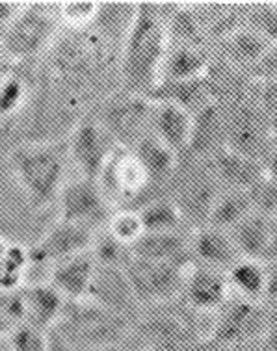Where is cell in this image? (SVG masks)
I'll use <instances>...</instances> for the list:
<instances>
[{"label":"cell","mask_w":277,"mask_h":351,"mask_svg":"<svg viewBox=\"0 0 277 351\" xmlns=\"http://www.w3.org/2000/svg\"><path fill=\"white\" fill-rule=\"evenodd\" d=\"M119 147L97 115L82 117L73 127L67 140V156L77 167L78 177L97 180L103 173L106 162Z\"/></svg>","instance_id":"8fae6325"},{"label":"cell","mask_w":277,"mask_h":351,"mask_svg":"<svg viewBox=\"0 0 277 351\" xmlns=\"http://www.w3.org/2000/svg\"><path fill=\"white\" fill-rule=\"evenodd\" d=\"M26 101V86L19 77L6 75L0 80V123H6L19 114Z\"/></svg>","instance_id":"8d00e7d4"},{"label":"cell","mask_w":277,"mask_h":351,"mask_svg":"<svg viewBox=\"0 0 277 351\" xmlns=\"http://www.w3.org/2000/svg\"><path fill=\"white\" fill-rule=\"evenodd\" d=\"M173 4L140 2L125 38L121 39L117 75L125 93L149 97L160 82L168 51V17ZM175 8V6H173Z\"/></svg>","instance_id":"6da1fadb"},{"label":"cell","mask_w":277,"mask_h":351,"mask_svg":"<svg viewBox=\"0 0 277 351\" xmlns=\"http://www.w3.org/2000/svg\"><path fill=\"white\" fill-rule=\"evenodd\" d=\"M140 319L134 327L142 340L143 351H197L205 346V339L192 316L175 311H158Z\"/></svg>","instance_id":"9c48e42d"},{"label":"cell","mask_w":277,"mask_h":351,"mask_svg":"<svg viewBox=\"0 0 277 351\" xmlns=\"http://www.w3.org/2000/svg\"><path fill=\"white\" fill-rule=\"evenodd\" d=\"M86 351H125L119 344H110V346H99V348H91Z\"/></svg>","instance_id":"f907efd6"},{"label":"cell","mask_w":277,"mask_h":351,"mask_svg":"<svg viewBox=\"0 0 277 351\" xmlns=\"http://www.w3.org/2000/svg\"><path fill=\"white\" fill-rule=\"evenodd\" d=\"M104 229L108 230L117 242H121L127 247H132L145 232L142 225V217H140L134 206H125V208L112 210Z\"/></svg>","instance_id":"836d02e7"},{"label":"cell","mask_w":277,"mask_h":351,"mask_svg":"<svg viewBox=\"0 0 277 351\" xmlns=\"http://www.w3.org/2000/svg\"><path fill=\"white\" fill-rule=\"evenodd\" d=\"M21 324L49 332L58 326L67 301L49 282H30L19 290Z\"/></svg>","instance_id":"e0dca14e"},{"label":"cell","mask_w":277,"mask_h":351,"mask_svg":"<svg viewBox=\"0 0 277 351\" xmlns=\"http://www.w3.org/2000/svg\"><path fill=\"white\" fill-rule=\"evenodd\" d=\"M190 266L175 262L130 258L125 264V274L140 306H164L181 300L182 287Z\"/></svg>","instance_id":"52a82bcc"},{"label":"cell","mask_w":277,"mask_h":351,"mask_svg":"<svg viewBox=\"0 0 277 351\" xmlns=\"http://www.w3.org/2000/svg\"><path fill=\"white\" fill-rule=\"evenodd\" d=\"M73 305L75 308L65 305L64 316L54 329L75 348L84 346L86 350H91L99 346L119 344L123 335L130 329L129 318L104 311L88 300L73 301Z\"/></svg>","instance_id":"3957f363"},{"label":"cell","mask_w":277,"mask_h":351,"mask_svg":"<svg viewBox=\"0 0 277 351\" xmlns=\"http://www.w3.org/2000/svg\"><path fill=\"white\" fill-rule=\"evenodd\" d=\"M221 190H239L250 192L258 180L265 179V169L258 160L244 154L234 153L229 149L219 151L216 156L206 162Z\"/></svg>","instance_id":"44dd1931"},{"label":"cell","mask_w":277,"mask_h":351,"mask_svg":"<svg viewBox=\"0 0 277 351\" xmlns=\"http://www.w3.org/2000/svg\"><path fill=\"white\" fill-rule=\"evenodd\" d=\"M97 262L91 255V251H84L78 255L65 258L51 266L49 274V285L56 288L64 295L65 301H84L90 292L91 281L95 275Z\"/></svg>","instance_id":"ffe728a7"},{"label":"cell","mask_w":277,"mask_h":351,"mask_svg":"<svg viewBox=\"0 0 277 351\" xmlns=\"http://www.w3.org/2000/svg\"><path fill=\"white\" fill-rule=\"evenodd\" d=\"M17 326L10 316L0 311V339H8V335L13 331V327Z\"/></svg>","instance_id":"bcb514c9"},{"label":"cell","mask_w":277,"mask_h":351,"mask_svg":"<svg viewBox=\"0 0 277 351\" xmlns=\"http://www.w3.org/2000/svg\"><path fill=\"white\" fill-rule=\"evenodd\" d=\"M244 28L257 34L266 43H277L276 2H248L244 4Z\"/></svg>","instance_id":"d6a6232c"},{"label":"cell","mask_w":277,"mask_h":351,"mask_svg":"<svg viewBox=\"0 0 277 351\" xmlns=\"http://www.w3.org/2000/svg\"><path fill=\"white\" fill-rule=\"evenodd\" d=\"M8 60H10V58H8V54L4 52L2 45H0V80L6 77V75H10V73H6V71H4V69H6Z\"/></svg>","instance_id":"681fc988"},{"label":"cell","mask_w":277,"mask_h":351,"mask_svg":"<svg viewBox=\"0 0 277 351\" xmlns=\"http://www.w3.org/2000/svg\"><path fill=\"white\" fill-rule=\"evenodd\" d=\"M67 160V149L58 143H23L12 149L10 169L34 210H45L58 201Z\"/></svg>","instance_id":"7a4b0ae2"},{"label":"cell","mask_w":277,"mask_h":351,"mask_svg":"<svg viewBox=\"0 0 277 351\" xmlns=\"http://www.w3.org/2000/svg\"><path fill=\"white\" fill-rule=\"evenodd\" d=\"M8 243H10V242H6V240H4V238L0 237V256L4 255V251H6Z\"/></svg>","instance_id":"f5cc1de1"},{"label":"cell","mask_w":277,"mask_h":351,"mask_svg":"<svg viewBox=\"0 0 277 351\" xmlns=\"http://www.w3.org/2000/svg\"><path fill=\"white\" fill-rule=\"evenodd\" d=\"M90 251L97 264H101V266H117V268H125V264L132 258L130 247L123 245L121 242H117L116 238L112 237L104 227H101V229L95 232Z\"/></svg>","instance_id":"e575fe53"},{"label":"cell","mask_w":277,"mask_h":351,"mask_svg":"<svg viewBox=\"0 0 277 351\" xmlns=\"http://www.w3.org/2000/svg\"><path fill=\"white\" fill-rule=\"evenodd\" d=\"M272 223H274V219H268L257 212H252L240 223L234 225L231 230H227L242 258H252V261L261 262L265 261L266 250L270 243Z\"/></svg>","instance_id":"83f0119b"},{"label":"cell","mask_w":277,"mask_h":351,"mask_svg":"<svg viewBox=\"0 0 277 351\" xmlns=\"http://www.w3.org/2000/svg\"><path fill=\"white\" fill-rule=\"evenodd\" d=\"M49 4H26L4 36L0 45L10 60H30L45 52L58 36L60 19Z\"/></svg>","instance_id":"8992f818"},{"label":"cell","mask_w":277,"mask_h":351,"mask_svg":"<svg viewBox=\"0 0 277 351\" xmlns=\"http://www.w3.org/2000/svg\"><path fill=\"white\" fill-rule=\"evenodd\" d=\"M205 351H221V350H213V348H205Z\"/></svg>","instance_id":"db71d44e"},{"label":"cell","mask_w":277,"mask_h":351,"mask_svg":"<svg viewBox=\"0 0 277 351\" xmlns=\"http://www.w3.org/2000/svg\"><path fill=\"white\" fill-rule=\"evenodd\" d=\"M266 314H268V326H277V300L266 303Z\"/></svg>","instance_id":"7dc6e473"},{"label":"cell","mask_w":277,"mask_h":351,"mask_svg":"<svg viewBox=\"0 0 277 351\" xmlns=\"http://www.w3.org/2000/svg\"><path fill=\"white\" fill-rule=\"evenodd\" d=\"M213 51L201 45H177L168 43V51L162 64V80H190L205 77L213 64Z\"/></svg>","instance_id":"4316f807"},{"label":"cell","mask_w":277,"mask_h":351,"mask_svg":"<svg viewBox=\"0 0 277 351\" xmlns=\"http://www.w3.org/2000/svg\"><path fill=\"white\" fill-rule=\"evenodd\" d=\"M268 47H270V43H266L265 39L258 38L257 34H253L252 30L242 26L237 32L229 34L227 38L218 41L213 47V54L219 62L237 67L240 71H245L250 75V71L257 65V62L263 58Z\"/></svg>","instance_id":"d4e9b609"},{"label":"cell","mask_w":277,"mask_h":351,"mask_svg":"<svg viewBox=\"0 0 277 351\" xmlns=\"http://www.w3.org/2000/svg\"><path fill=\"white\" fill-rule=\"evenodd\" d=\"M263 169H265L266 179L277 182V141L270 147V151L266 153L263 158Z\"/></svg>","instance_id":"7bdbcfd3"},{"label":"cell","mask_w":277,"mask_h":351,"mask_svg":"<svg viewBox=\"0 0 277 351\" xmlns=\"http://www.w3.org/2000/svg\"><path fill=\"white\" fill-rule=\"evenodd\" d=\"M147 99L151 102H166L179 106L190 115H195L214 102L205 77L190 80H162Z\"/></svg>","instance_id":"484cf974"},{"label":"cell","mask_w":277,"mask_h":351,"mask_svg":"<svg viewBox=\"0 0 277 351\" xmlns=\"http://www.w3.org/2000/svg\"><path fill=\"white\" fill-rule=\"evenodd\" d=\"M277 261V219L272 223V234H270V243H268V250H266L265 261Z\"/></svg>","instance_id":"f6af8a7d"},{"label":"cell","mask_w":277,"mask_h":351,"mask_svg":"<svg viewBox=\"0 0 277 351\" xmlns=\"http://www.w3.org/2000/svg\"><path fill=\"white\" fill-rule=\"evenodd\" d=\"M32 266L30 251L21 243H8L0 256V292H17L25 287V277Z\"/></svg>","instance_id":"1f68e13d"},{"label":"cell","mask_w":277,"mask_h":351,"mask_svg":"<svg viewBox=\"0 0 277 351\" xmlns=\"http://www.w3.org/2000/svg\"><path fill=\"white\" fill-rule=\"evenodd\" d=\"M190 255H192V264L219 269L224 274H227L242 258L229 232L210 225H201L192 229Z\"/></svg>","instance_id":"ac0fdd59"},{"label":"cell","mask_w":277,"mask_h":351,"mask_svg":"<svg viewBox=\"0 0 277 351\" xmlns=\"http://www.w3.org/2000/svg\"><path fill=\"white\" fill-rule=\"evenodd\" d=\"M56 203H58V219L84 225L95 230L106 225L110 214L114 210L104 197L99 182L82 177L65 182Z\"/></svg>","instance_id":"4fadbf2b"},{"label":"cell","mask_w":277,"mask_h":351,"mask_svg":"<svg viewBox=\"0 0 277 351\" xmlns=\"http://www.w3.org/2000/svg\"><path fill=\"white\" fill-rule=\"evenodd\" d=\"M130 151L136 154V158L140 160V164H142V167L147 173L149 184H151L153 193L158 188L169 186L173 175L179 169V164H181V156L179 154H175L168 145H164L153 134L145 136ZM155 195H158V193H155Z\"/></svg>","instance_id":"cb8c5ba5"},{"label":"cell","mask_w":277,"mask_h":351,"mask_svg":"<svg viewBox=\"0 0 277 351\" xmlns=\"http://www.w3.org/2000/svg\"><path fill=\"white\" fill-rule=\"evenodd\" d=\"M134 208L142 217L145 232H177L190 229L179 206L164 193L145 199L140 206Z\"/></svg>","instance_id":"f1b7e54d"},{"label":"cell","mask_w":277,"mask_h":351,"mask_svg":"<svg viewBox=\"0 0 277 351\" xmlns=\"http://www.w3.org/2000/svg\"><path fill=\"white\" fill-rule=\"evenodd\" d=\"M227 351H263L261 350V346H258V340L257 342H250V344H242V346H234L231 350Z\"/></svg>","instance_id":"c3c4849f"},{"label":"cell","mask_w":277,"mask_h":351,"mask_svg":"<svg viewBox=\"0 0 277 351\" xmlns=\"http://www.w3.org/2000/svg\"><path fill=\"white\" fill-rule=\"evenodd\" d=\"M169 186L173 190L166 195L179 206L188 227L195 229L205 225L208 212L221 192L208 164L192 156H182Z\"/></svg>","instance_id":"277c9868"},{"label":"cell","mask_w":277,"mask_h":351,"mask_svg":"<svg viewBox=\"0 0 277 351\" xmlns=\"http://www.w3.org/2000/svg\"><path fill=\"white\" fill-rule=\"evenodd\" d=\"M268 125H270V130H272V136H274V140L277 141V114H274L268 117Z\"/></svg>","instance_id":"816d5d0a"},{"label":"cell","mask_w":277,"mask_h":351,"mask_svg":"<svg viewBox=\"0 0 277 351\" xmlns=\"http://www.w3.org/2000/svg\"><path fill=\"white\" fill-rule=\"evenodd\" d=\"M190 232L192 229L177 232H143V237L130 247L134 258L156 262H175L192 266L190 255Z\"/></svg>","instance_id":"7402d4cb"},{"label":"cell","mask_w":277,"mask_h":351,"mask_svg":"<svg viewBox=\"0 0 277 351\" xmlns=\"http://www.w3.org/2000/svg\"><path fill=\"white\" fill-rule=\"evenodd\" d=\"M221 108L226 110L227 121L226 149L258 160L263 164V158L276 140L272 136L268 117L255 102V93Z\"/></svg>","instance_id":"ba28073f"},{"label":"cell","mask_w":277,"mask_h":351,"mask_svg":"<svg viewBox=\"0 0 277 351\" xmlns=\"http://www.w3.org/2000/svg\"><path fill=\"white\" fill-rule=\"evenodd\" d=\"M252 212L253 204L250 193L239 192V190H221L208 212L205 225L221 230H231Z\"/></svg>","instance_id":"4dcf8cb0"},{"label":"cell","mask_w":277,"mask_h":351,"mask_svg":"<svg viewBox=\"0 0 277 351\" xmlns=\"http://www.w3.org/2000/svg\"><path fill=\"white\" fill-rule=\"evenodd\" d=\"M231 298L227 274L192 264L186 271L181 301L186 308L203 316H214Z\"/></svg>","instance_id":"9a60e30c"},{"label":"cell","mask_w":277,"mask_h":351,"mask_svg":"<svg viewBox=\"0 0 277 351\" xmlns=\"http://www.w3.org/2000/svg\"><path fill=\"white\" fill-rule=\"evenodd\" d=\"M258 346L263 351H277V326L266 327L265 335L258 339Z\"/></svg>","instance_id":"ee69618b"},{"label":"cell","mask_w":277,"mask_h":351,"mask_svg":"<svg viewBox=\"0 0 277 351\" xmlns=\"http://www.w3.org/2000/svg\"><path fill=\"white\" fill-rule=\"evenodd\" d=\"M155 102L147 97H138L119 91V95L104 106L103 115L97 119L103 123L119 147L132 149L140 140L151 134Z\"/></svg>","instance_id":"7c38bea8"},{"label":"cell","mask_w":277,"mask_h":351,"mask_svg":"<svg viewBox=\"0 0 277 351\" xmlns=\"http://www.w3.org/2000/svg\"><path fill=\"white\" fill-rule=\"evenodd\" d=\"M250 77L255 82H274L277 80V43H272L257 65L250 71Z\"/></svg>","instance_id":"ab89813d"},{"label":"cell","mask_w":277,"mask_h":351,"mask_svg":"<svg viewBox=\"0 0 277 351\" xmlns=\"http://www.w3.org/2000/svg\"><path fill=\"white\" fill-rule=\"evenodd\" d=\"M101 2L93 0H71L56 4L60 25H65L73 30H84L90 25L97 23L101 15Z\"/></svg>","instance_id":"d590c367"},{"label":"cell","mask_w":277,"mask_h":351,"mask_svg":"<svg viewBox=\"0 0 277 351\" xmlns=\"http://www.w3.org/2000/svg\"><path fill=\"white\" fill-rule=\"evenodd\" d=\"M252 197L253 212H257L261 216H266L268 219H277V182L270 179L258 180L257 184L250 190Z\"/></svg>","instance_id":"f35d334b"},{"label":"cell","mask_w":277,"mask_h":351,"mask_svg":"<svg viewBox=\"0 0 277 351\" xmlns=\"http://www.w3.org/2000/svg\"><path fill=\"white\" fill-rule=\"evenodd\" d=\"M140 351H143V350H140Z\"/></svg>","instance_id":"11a10c76"},{"label":"cell","mask_w":277,"mask_h":351,"mask_svg":"<svg viewBox=\"0 0 277 351\" xmlns=\"http://www.w3.org/2000/svg\"><path fill=\"white\" fill-rule=\"evenodd\" d=\"M265 275H266V288H265V305L277 300V261H266Z\"/></svg>","instance_id":"b9f144b4"},{"label":"cell","mask_w":277,"mask_h":351,"mask_svg":"<svg viewBox=\"0 0 277 351\" xmlns=\"http://www.w3.org/2000/svg\"><path fill=\"white\" fill-rule=\"evenodd\" d=\"M268 327L265 303L232 295L213 316L205 348L227 351L234 346L257 342Z\"/></svg>","instance_id":"5b68a950"},{"label":"cell","mask_w":277,"mask_h":351,"mask_svg":"<svg viewBox=\"0 0 277 351\" xmlns=\"http://www.w3.org/2000/svg\"><path fill=\"white\" fill-rule=\"evenodd\" d=\"M95 229L84 225L69 223L56 219L43 237L34 243L30 251L32 266H54L58 262L91 250V242L95 237Z\"/></svg>","instance_id":"5bb4252c"},{"label":"cell","mask_w":277,"mask_h":351,"mask_svg":"<svg viewBox=\"0 0 277 351\" xmlns=\"http://www.w3.org/2000/svg\"><path fill=\"white\" fill-rule=\"evenodd\" d=\"M25 2H6V0H0V38L4 36L10 25L13 21L17 19L23 10H25Z\"/></svg>","instance_id":"60d3db41"},{"label":"cell","mask_w":277,"mask_h":351,"mask_svg":"<svg viewBox=\"0 0 277 351\" xmlns=\"http://www.w3.org/2000/svg\"><path fill=\"white\" fill-rule=\"evenodd\" d=\"M227 281H229V288H231L232 295H239V298H244V300L265 303L266 275L265 264L261 261L240 258V261L227 271Z\"/></svg>","instance_id":"f546056e"},{"label":"cell","mask_w":277,"mask_h":351,"mask_svg":"<svg viewBox=\"0 0 277 351\" xmlns=\"http://www.w3.org/2000/svg\"><path fill=\"white\" fill-rule=\"evenodd\" d=\"M226 110L221 108L218 102H210L206 108L193 115L190 147H188V153L184 156L208 162L219 151L226 149Z\"/></svg>","instance_id":"d6986e66"},{"label":"cell","mask_w":277,"mask_h":351,"mask_svg":"<svg viewBox=\"0 0 277 351\" xmlns=\"http://www.w3.org/2000/svg\"><path fill=\"white\" fill-rule=\"evenodd\" d=\"M97 182L114 210L129 206V203L145 197L149 192L153 193L147 173L140 164V160L136 158L130 149L125 147H117L114 151Z\"/></svg>","instance_id":"30bf717a"},{"label":"cell","mask_w":277,"mask_h":351,"mask_svg":"<svg viewBox=\"0 0 277 351\" xmlns=\"http://www.w3.org/2000/svg\"><path fill=\"white\" fill-rule=\"evenodd\" d=\"M86 300L104 311L119 314L125 318H134V314L142 308L136 300L129 277L125 269L117 266H101L97 264L95 275L91 281L90 292Z\"/></svg>","instance_id":"2e32d148"},{"label":"cell","mask_w":277,"mask_h":351,"mask_svg":"<svg viewBox=\"0 0 277 351\" xmlns=\"http://www.w3.org/2000/svg\"><path fill=\"white\" fill-rule=\"evenodd\" d=\"M8 346L10 351H51L49 332L38 331L23 324L13 327V331L8 335Z\"/></svg>","instance_id":"74e56055"},{"label":"cell","mask_w":277,"mask_h":351,"mask_svg":"<svg viewBox=\"0 0 277 351\" xmlns=\"http://www.w3.org/2000/svg\"><path fill=\"white\" fill-rule=\"evenodd\" d=\"M192 125L193 115L182 108L166 104V102H155L153 119H151V134L158 138L164 145H168L181 158L190 147Z\"/></svg>","instance_id":"603a6c76"}]
</instances>
